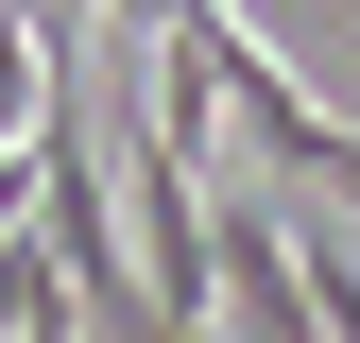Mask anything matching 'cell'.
Instances as JSON below:
<instances>
[{
	"mask_svg": "<svg viewBox=\"0 0 360 343\" xmlns=\"http://www.w3.org/2000/svg\"><path fill=\"white\" fill-rule=\"evenodd\" d=\"M86 292H69V257L34 240V224H0V326H69Z\"/></svg>",
	"mask_w": 360,
	"mask_h": 343,
	"instance_id": "obj_1",
	"label": "cell"
}]
</instances>
